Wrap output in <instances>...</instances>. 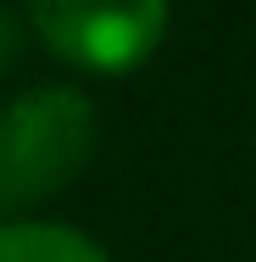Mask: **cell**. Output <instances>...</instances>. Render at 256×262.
Masks as SVG:
<instances>
[{"instance_id":"1","label":"cell","mask_w":256,"mask_h":262,"mask_svg":"<svg viewBox=\"0 0 256 262\" xmlns=\"http://www.w3.org/2000/svg\"><path fill=\"white\" fill-rule=\"evenodd\" d=\"M101 123L89 95L45 84L0 106V212H22L61 195L95 157Z\"/></svg>"},{"instance_id":"2","label":"cell","mask_w":256,"mask_h":262,"mask_svg":"<svg viewBox=\"0 0 256 262\" xmlns=\"http://www.w3.org/2000/svg\"><path fill=\"white\" fill-rule=\"evenodd\" d=\"M28 28L45 51L84 73H128L167 34V0H28Z\"/></svg>"},{"instance_id":"3","label":"cell","mask_w":256,"mask_h":262,"mask_svg":"<svg viewBox=\"0 0 256 262\" xmlns=\"http://www.w3.org/2000/svg\"><path fill=\"white\" fill-rule=\"evenodd\" d=\"M0 262H111L67 223H0Z\"/></svg>"},{"instance_id":"4","label":"cell","mask_w":256,"mask_h":262,"mask_svg":"<svg viewBox=\"0 0 256 262\" xmlns=\"http://www.w3.org/2000/svg\"><path fill=\"white\" fill-rule=\"evenodd\" d=\"M17 56H22V23H17V11L0 6V73H11Z\"/></svg>"}]
</instances>
